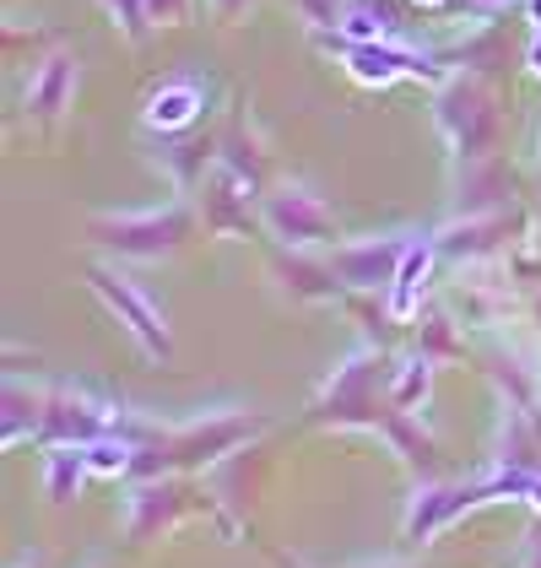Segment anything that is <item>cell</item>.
<instances>
[{"label": "cell", "instance_id": "cell-1", "mask_svg": "<svg viewBox=\"0 0 541 568\" xmlns=\"http://www.w3.org/2000/svg\"><path fill=\"white\" fill-rule=\"evenodd\" d=\"M88 233L98 239V244L120 250V255H141V261H152V255H163V250H174V244L190 239V212H184V206H163V212L92 217Z\"/></svg>", "mask_w": 541, "mask_h": 568}, {"label": "cell", "instance_id": "cell-2", "mask_svg": "<svg viewBox=\"0 0 541 568\" xmlns=\"http://www.w3.org/2000/svg\"><path fill=\"white\" fill-rule=\"evenodd\" d=\"M266 227L282 239V244L304 250V244H325V239L336 233V217H330V206L319 201L315 190L282 184L276 195H266Z\"/></svg>", "mask_w": 541, "mask_h": 568}, {"label": "cell", "instance_id": "cell-3", "mask_svg": "<svg viewBox=\"0 0 541 568\" xmlns=\"http://www.w3.org/2000/svg\"><path fill=\"white\" fill-rule=\"evenodd\" d=\"M319 49H336V54H347V65H353V77L358 82H396V77H433V60L428 54H411V49H396L390 39L385 44H358V39H347L341 28L330 33V28H319Z\"/></svg>", "mask_w": 541, "mask_h": 568}, {"label": "cell", "instance_id": "cell-4", "mask_svg": "<svg viewBox=\"0 0 541 568\" xmlns=\"http://www.w3.org/2000/svg\"><path fill=\"white\" fill-rule=\"evenodd\" d=\"M439 131L450 135V146L471 163V158H482L488 152V141H493V109H488V98L477 82H455V88L439 92Z\"/></svg>", "mask_w": 541, "mask_h": 568}, {"label": "cell", "instance_id": "cell-5", "mask_svg": "<svg viewBox=\"0 0 541 568\" xmlns=\"http://www.w3.org/2000/svg\"><path fill=\"white\" fill-rule=\"evenodd\" d=\"M406 250H411V239H401V233L363 239V244H341V250L330 255V276H341V282L358 287V293H379V287L396 282Z\"/></svg>", "mask_w": 541, "mask_h": 568}, {"label": "cell", "instance_id": "cell-6", "mask_svg": "<svg viewBox=\"0 0 541 568\" xmlns=\"http://www.w3.org/2000/svg\"><path fill=\"white\" fill-rule=\"evenodd\" d=\"M88 287L103 298V304L114 308L125 325H131V336L141 347L152 352V357H163L169 352V331H163V320H157V308L146 304L141 293H135V282H125L120 271H109V265H88Z\"/></svg>", "mask_w": 541, "mask_h": 568}, {"label": "cell", "instance_id": "cell-7", "mask_svg": "<svg viewBox=\"0 0 541 568\" xmlns=\"http://www.w3.org/2000/svg\"><path fill=\"white\" fill-rule=\"evenodd\" d=\"M71 92H76V60L71 54H49L44 65L33 71V82H28V109L39 120H54L71 103Z\"/></svg>", "mask_w": 541, "mask_h": 568}, {"label": "cell", "instance_id": "cell-8", "mask_svg": "<svg viewBox=\"0 0 541 568\" xmlns=\"http://www.w3.org/2000/svg\"><path fill=\"white\" fill-rule=\"evenodd\" d=\"M466 504H477V487H433V493H417L411 515H406V530L411 536H433L439 525L460 515Z\"/></svg>", "mask_w": 541, "mask_h": 568}, {"label": "cell", "instance_id": "cell-9", "mask_svg": "<svg viewBox=\"0 0 541 568\" xmlns=\"http://www.w3.org/2000/svg\"><path fill=\"white\" fill-rule=\"evenodd\" d=\"M195 109H201V88H195V82H169L163 92H152L146 125H152V131H180V125L195 120Z\"/></svg>", "mask_w": 541, "mask_h": 568}, {"label": "cell", "instance_id": "cell-10", "mask_svg": "<svg viewBox=\"0 0 541 568\" xmlns=\"http://www.w3.org/2000/svg\"><path fill=\"white\" fill-rule=\"evenodd\" d=\"M428 255H433V244H428V239L406 250L401 271H396V287H390V314H396V320H406V314L417 308V287H422V271H428Z\"/></svg>", "mask_w": 541, "mask_h": 568}, {"label": "cell", "instance_id": "cell-11", "mask_svg": "<svg viewBox=\"0 0 541 568\" xmlns=\"http://www.w3.org/2000/svg\"><path fill=\"white\" fill-rule=\"evenodd\" d=\"M88 471V449L82 444H54L44 460V481H49V498H71L76 481Z\"/></svg>", "mask_w": 541, "mask_h": 568}, {"label": "cell", "instance_id": "cell-12", "mask_svg": "<svg viewBox=\"0 0 541 568\" xmlns=\"http://www.w3.org/2000/svg\"><path fill=\"white\" fill-rule=\"evenodd\" d=\"M238 184H244V179H233V174H212V184H206V190H212L206 201H212V222H217V227H233V222L244 217V201H249V195H238Z\"/></svg>", "mask_w": 541, "mask_h": 568}, {"label": "cell", "instance_id": "cell-13", "mask_svg": "<svg viewBox=\"0 0 541 568\" xmlns=\"http://www.w3.org/2000/svg\"><path fill=\"white\" fill-rule=\"evenodd\" d=\"M82 449H88V466L92 471H131L135 460V449L131 444H114V438H92V444H82Z\"/></svg>", "mask_w": 541, "mask_h": 568}, {"label": "cell", "instance_id": "cell-14", "mask_svg": "<svg viewBox=\"0 0 541 568\" xmlns=\"http://www.w3.org/2000/svg\"><path fill=\"white\" fill-rule=\"evenodd\" d=\"M428 379H433V368H428V357H417V363H406V374H401V385H396V406L401 412H411L422 395H428Z\"/></svg>", "mask_w": 541, "mask_h": 568}, {"label": "cell", "instance_id": "cell-15", "mask_svg": "<svg viewBox=\"0 0 541 568\" xmlns=\"http://www.w3.org/2000/svg\"><path fill=\"white\" fill-rule=\"evenodd\" d=\"M169 498H174V493H169V487H146V493H141V498H135V509H141V515H135V536H146V530H152V520H157V515H163V520H169V509H174V504H169Z\"/></svg>", "mask_w": 541, "mask_h": 568}, {"label": "cell", "instance_id": "cell-16", "mask_svg": "<svg viewBox=\"0 0 541 568\" xmlns=\"http://www.w3.org/2000/svg\"><path fill=\"white\" fill-rule=\"evenodd\" d=\"M293 6L315 22V33L319 28H341V17H347V6H341V0H293Z\"/></svg>", "mask_w": 541, "mask_h": 568}, {"label": "cell", "instance_id": "cell-17", "mask_svg": "<svg viewBox=\"0 0 541 568\" xmlns=\"http://www.w3.org/2000/svg\"><path fill=\"white\" fill-rule=\"evenodd\" d=\"M103 6H109L114 28H125L131 39H141V22H146V0H103Z\"/></svg>", "mask_w": 541, "mask_h": 568}, {"label": "cell", "instance_id": "cell-18", "mask_svg": "<svg viewBox=\"0 0 541 568\" xmlns=\"http://www.w3.org/2000/svg\"><path fill=\"white\" fill-rule=\"evenodd\" d=\"M184 11H190V0H146L152 22H184Z\"/></svg>", "mask_w": 541, "mask_h": 568}, {"label": "cell", "instance_id": "cell-19", "mask_svg": "<svg viewBox=\"0 0 541 568\" xmlns=\"http://www.w3.org/2000/svg\"><path fill=\"white\" fill-rule=\"evenodd\" d=\"M471 11H498V6H509V0H466Z\"/></svg>", "mask_w": 541, "mask_h": 568}, {"label": "cell", "instance_id": "cell-20", "mask_svg": "<svg viewBox=\"0 0 541 568\" xmlns=\"http://www.w3.org/2000/svg\"><path fill=\"white\" fill-rule=\"evenodd\" d=\"M531 71H541V33L531 39Z\"/></svg>", "mask_w": 541, "mask_h": 568}, {"label": "cell", "instance_id": "cell-21", "mask_svg": "<svg viewBox=\"0 0 541 568\" xmlns=\"http://www.w3.org/2000/svg\"><path fill=\"white\" fill-rule=\"evenodd\" d=\"M238 6H244V0H217V11H223V17H233Z\"/></svg>", "mask_w": 541, "mask_h": 568}, {"label": "cell", "instance_id": "cell-22", "mask_svg": "<svg viewBox=\"0 0 541 568\" xmlns=\"http://www.w3.org/2000/svg\"><path fill=\"white\" fill-rule=\"evenodd\" d=\"M422 6H439V0H422Z\"/></svg>", "mask_w": 541, "mask_h": 568}]
</instances>
